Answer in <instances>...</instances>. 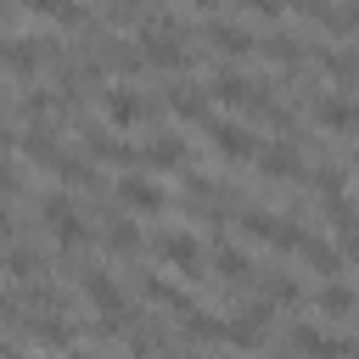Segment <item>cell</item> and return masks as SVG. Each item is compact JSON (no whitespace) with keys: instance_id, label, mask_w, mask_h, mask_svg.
I'll return each instance as SVG.
<instances>
[{"instance_id":"obj_21","label":"cell","mask_w":359,"mask_h":359,"mask_svg":"<svg viewBox=\"0 0 359 359\" xmlns=\"http://www.w3.org/2000/svg\"><path fill=\"white\" fill-rule=\"evenodd\" d=\"M6 264H11V275H34V269H39V258H34V252H11Z\"/></svg>"},{"instance_id":"obj_8","label":"cell","mask_w":359,"mask_h":359,"mask_svg":"<svg viewBox=\"0 0 359 359\" xmlns=\"http://www.w3.org/2000/svg\"><path fill=\"white\" fill-rule=\"evenodd\" d=\"M157 252H163V264H174V269H185V275H196V264H202L196 236H163V241H157Z\"/></svg>"},{"instance_id":"obj_24","label":"cell","mask_w":359,"mask_h":359,"mask_svg":"<svg viewBox=\"0 0 359 359\" xmlns=\"http://www.w3.org/2000/svg\"><path fill=\"white\" fill-rule=\"evenodd\" d=\"M191 6H202V11H213V6H224V0H191Z\"/></svg>"},{"instance_id":"obj_6","label":"cell","mask_w":359,"mask_h":359,"mask_svg":"<svg viewBox=\"0 0 359 359\" xmlns=\"http://www.w3.org/2000/svg\"><path fill=\"white\" fill-rule=\"evenodd\" d=\"M39 56H45V45H39V39H6V45H0V67H6V73H17V79H34Z\"/></svg>"},{"instance_id":"obj_13","label":"cell","mask_w":359,"mask_h":359,"mask_svg":"<svg viewBox=\"0 0 359 359\" xmlns=\"http://www.w3.org/2000/svg\"><path fill=\"white\" fill-rule=\"evenodd\" d=\"M314 118H320L325 129H348V123H353V107H348V95H331V101L314 107Z\"/></svg>"},{"instance_id":"obj_16","label":"cell","mask_w":359,"mask_h":359,"mask_svg":"<svg viewBox=\"0 0 359 359\" xmlns=\"http://www.w3.org/2000/svg\"><path fill=\"white\" fill-rule=\"evenodd\" d=\"M320 309H325V314H348V309H353V292H348V286H325V292H320Z\"/></svg>"},{"instance_id":"obj_25","label":"cell","mask_w":359,"mask_h":359,"mask_svg":"<svg viewBox=\"0 0 359 359\" xmlns=\"http://www.w3.org/2000/svg\"><path fill=\"white\" fill-rule=\"evenodd\" d=\"M67 359H90V353H67Z\"/></svg>"},{"instance_id":"obj_11","label":"cell","mask_w":359,"mask_h":359,"mask_svg":"<svg viewBox=\"0 0 359 359\" xmlns=\"http://www.w3.org/2000/svg\"><path fill=\"white\" fill-rule=\"evenodd\" d=\"M297 252H303L320 275H337V269H342V252H337V247H325V241H314V236H303V247H297Z\"/></svg>"},{"instance_id":"obj_20","label":"cell","mask_w":359,"mask_h":359,"mask_svg":"<svg viewBox=\"0 0 359 359\" xmlns=\"http://www.w3.org/2000/svg\"><path fill=\"white\" fill-rule=\"evenodd\" d=\"M107 247H118V252H123V247H135V230H129V219H118V224L107 230Z\"/></svg>"},{"instance_id":"obj_2","label":"cell","mask_w":359,"mask_h":359,"mask_svg":"<svg viewBox=\"0 0 359 359\" xmlns=\"http://www.w3.org/2000/svg\"><path fill=\"white\" fill-rule=\"evenodd\" d=\"M39 213H45V224L56 230V241H62V247H79V241H84V219H79V208H73L62 191H56V196H45V208H39Z\"/></svg>"},{"instance_id":"obj_23","label":"cell","mask_w":359,"mask_h":359,"mask_svg":"<svg viewBox=\"0 0 359 359\" xmlns=\"http://www.w3.org/2000/svg\"><path fill=\"white\" fill-rule=\"evenodd\" d=\"M6 230H11V213H6V208H0V236H6Z\"/></svg>"},{"instance_id":"obj_12","label":"cell","mask_w":359,"mask_h":359,"mask_svg":"<svg viewBox=\"0 0 359 359\" xmlns=\"http://www.w3.org/2000/svg\"><path fill=\"white\" fill-rule=\"evenodd\" d=\"M146 163H157V168H174V163H185V140H174V135H157V140L146 146Z\"/></svg>"},{"instance_id":"obj_5","label":"cell","mask_w":359,"mask_h":359,"mask_svg":"<svg viewBox=\"0 0 359 359\" xmlns=\"http://www.w3.org/2000/svg\"><path fill=\"white\" fill-rule=\"evenodd\" d=\"M292 348H297V353H314V359H348V353H353L348 337H325V331H314V325H297V331H292Z\"/></svg>"},{"instance_id":"obj_1","label":"cell","mask_w":359,"mask_h":359,"mask_svg":"<svg viewBox=\"0 0 359 359\" xmlns=\"http://www.w3.org/2000/svg\"><path fill=\"white\" fill-rule=\"evenodd\" d=\"M140 56L157 62V67H185V62H191V50H185V39H180L174 28H146V34H140Z\"/></svg>"},{"instance_id":"obj_3","label":"cell","mask_w":359,"mask_h":359,"mask_svg":"<svg viewBox=\"0 0 359 359\" xmlns=\"http://www.w3.org/2000/svg\"><path fill=\"white\" fill-rule=\"evenodd\" d=\"M101 112H107V118H112L118 129H135V123L146 118V101H140V95L129 90V84H112V90L101 95Z\"/></svg>"},{"instance_id":"obj_4","label":"cell","mask_w":359,"mask_h":359,"mask_svg":"<svg viewBox=\"0 0 359 359\" xmlns=\"http://www.w3.org/2000/svg\"><path fill=\"white\" fill-rule=\"evenodd\" d=\"M208 135H213V146H219L224 157H258V140H252L241 123H230V118H208Z\"/></svg>"},{"instance_id":"obj_10","label":"cell","mask_w":359,"mask_h":359,"mask_svg":"<svg viewBox=\"0 0 359 359\" xmlns=\"http://www.w3.org/2000/svg\"><path fill=\"white\" fill-rule=\"evenodd\" d=\"M208 95H213V101H230V107H247V101H252V84H247L241 73H213Z\"/></svg>"},{"instance_id":"obj_19","label":"cell","mask_w":359,"mask_h":359,"mask_svg":"<svg viewBox=\"0 0 359 359\" xmlns=\"http://www.w3.org/2000/svg\"><path fill=\"white\" fill-rule=\"evenodd\" d=\"M264 50H269V56H280V62H297V39H286V34L264 39Z\"/></svg>"},{"instance_id":"obj_9","label":"cell","mask_w":359,"mask_h":359,"mask_svg":"<svg viewBox=\"0 0 359 359\" xmlns=\"http://www.w3.org/2000/svg\"><path fill=\"white\" fill-rule=\"evenodd\" d=\"M208 45H213L219 56H247V50H252L247 28H236V22H208Z\"/></svg>"},{"instance_id":"obj_15","label":"cell","mask_w":359,"mask_h":359,"mask_svg":"<svg viewBox=\"0 0 359 359\" xmlns=\"http://www.w3.org/2000/svg\"><path fill=\"white\" fill-rule=\"evenodd\" d=\"M264 168L269 174H297V151L292 146H275V151H264Z\"/></svg>"},{"instance_id":"obj_7","label":"cell","mask_w":359,"mask_h":359,"mask_svg":"<svg viewBox=\"0 0 359 359\" xmlns=\"http://www.w3.org/2000/svg\"><path fill=\"white\" fill-rule=\"evenodd\" d=\"M118 202L135 208V213H157V208H163V191H157L151 180H135V174H129V180H118Z\"/></svg>"},{"instance_id":"obj_14","label":"cell","mask_w":359,"mask_h":359,"mask_svg":"<svg viewBox=\"0 0 359 359\" xmlns=\"http://www.w3.org/2000/svg\"><path fill=\"white\" fill-rule=\"evenodd\" d=\"M90 297H95L101 314H118V309H123V297H118V286H112L107 275H90Z\"/></svg>"},{"instance_id":"obj_22","label":"cell","mask_w":359,"mask_h":359,"mask_svg":"<svg viewBox=\"0 0 359 359\" xmlns=\"http://www.w3.org/2000/svg\"><path fill=\"white\" fill-rule=\"evenodd\" d=\"M247 6H252V11H269V17H275V11L286 6V0H247Z\"/></svg>"},{"instance_id":"obj_17","label":"cell","mask_w":359,"mask_h":359,"mask_svg":"<svg viewBox=\"0 0 359 359\" xmlns=\"http://www.w3.org/2000/svg\"><path fill=\"white\" fill-rule=\"evenodd\" d=\"M22 6H34V11H50V17H62V22H79V6H73V0H22Z\"/></svg>"},{"instance_id":"obj_18","label":"cell","mask_w":359,"mask_h":359,"mask_svg":"<svg viewBox=\"0 0 359 359\" xmlns=\"http://www.w3.org/2000/svg\"><path fill=\"white\" fill-rule=\"evenodd\" d=\"M219 275H230V280H236V275H247V258H241L236 247H219Z\"/></svg>"}]
</instances>
